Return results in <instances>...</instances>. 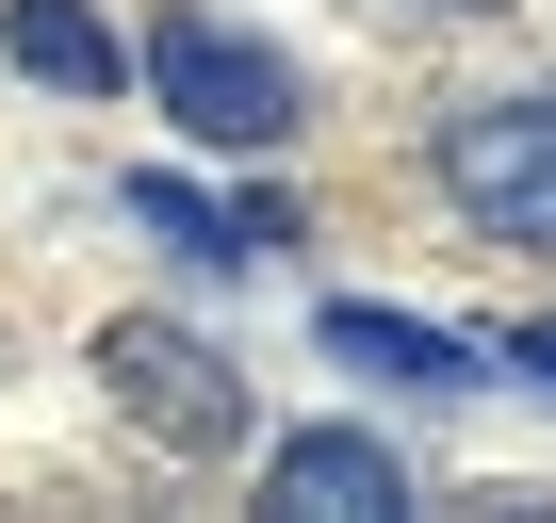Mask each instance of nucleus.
I'll list each match as a JSON object with an SVG mask.
<instances>
[{
	"instance_id": "nucleus-1",
	"label": "nucleus",
	"mask_w": 556,
	"mask_h": 523,
	"mask_svg": "<svg viewBox=\"0 0 556 523\" xmlns=\"http://www.w3.org/2000/svg\"><path fill=\"white\" fill-rule=\"evenodd\" d=\"M131 66H148V99H164L197 148H229V164H262V148H295V131H312V82H295V50H262L245 17H197V0H164Z\"/></svg>"
},
{
	"instance_id": "nucleus-2",
	"label": "nucleus",
	"mask_w": 556,
	"mask_h": 523,
	"mask_svg": "<svg viewBox=\"0 0 556 523\" xmlns=\"http://www.w3.org/2000/svg\"><path fill=\"white\" fill-rule=\"evenodd\" d=\"M99 393H115L164 458H229V442H245V360L197 344V328H164V311H115V328H99Z\"/></svg>"
},
{
	"instance_id": "nucleus-3",
	"label": "nucleus",
	"mask_w": 556,
	"mask_h": 523,
	"mask_svg": "<svg viewBox=\"0 0 556 523\" xmlns=\"http://www.w3.org/2000/svg\"><path fill=\"white\" fill-rule=\"evenodd\" d=\"M426 164H442L458 229H491V245H556V82L442 115V148H426Z\"/></svg>"
},
{
	"instance_id": "nucleus-4",
	"label": "nucleus",
	"mask_w": 556,
	"mask_h": 523,
	"mask_svg": "<svg viewBox=\"0 0 556 523\" xmlns=\"http://www.w3.org/2000/svg\"><path fill=\"white\" fill-rule=\"evenodd\" d=\"M262 507H295V523H393L409 507V458L377 425H295V442L262 458Z\"/></svg>"
},
{
	"instance_id": "nucleus-5",
	"label": "nucleus",
	"mask_w": 556,
	"mask_h": 523,
	"mask_svg": "<svg viewBox=\"0 0 556 523\" xmlns=\"http://www.w3.org/2000/svg\"><path fill=\"white\" fill-rule=\"evenodd\" d=\"M312 344H328L344 377H377V393H475V377H491V344H475V328H409V311H361V295H344V311H312Z\"/></svg>"
},
{
	"instance_id": "nucleus-6",
	"label": "nucleus",
	"mask_w": 556,
	"mask_h": 523,
	"mask_svg": "<svg viewBox=\"0 0 556 523\" xmlns=\"http://www.w3.org/2000/svg\"><path fill=\"white\" fill-rule=\"evenodd\" d=\"M0 50H17V82H50V99H115L131 82V50H115L99 0H0Z\"/></svg>"
},
{
	"instance_id": "nucleus-7",
	"label": "nucleus",
	"mask_w": 556,
	"mask_h": 523,
	"mask_svg": "<svg viewBox=\"0 0 556 523\" xmlns=\"http://www.w3.org/2000/svg\"><path fill=\"white\" fill-rule=\"evenodd\" d=\"M131 229H164L180 262H262V229H245V196H197V180H131Z\"/></svg>"
},
{
	"instance_id": "nucleus-8",
	"label": "nucleus",
	"mask_w": 556,
	"mask_h": 523,
	"mask_svg": "<svg viewBox=\"0 0 556 523\" xmlns=\"http://www.w3.org/2000/svg\"><path fill=\"white\" fill-rule=\"evenodd\" d=\"M491 360H523V377H540V393H556V328H507V344H491Z\"/></svg>"
},
{
	"instance_id": "nucleus-9",
	"label": "nucleus",
	"mask_w": 556,
	"mask_h": 523,
	"mask_svg": "<svg viewBox=\"0 0 556 523\" xmlns=\"http://www.w3.org/2000/svg\"><path fill=\"white\" fill-rule=\"evenodd\" d=\"M393 17H507V0H393Z\"/></svg>"
}]
</instances>
